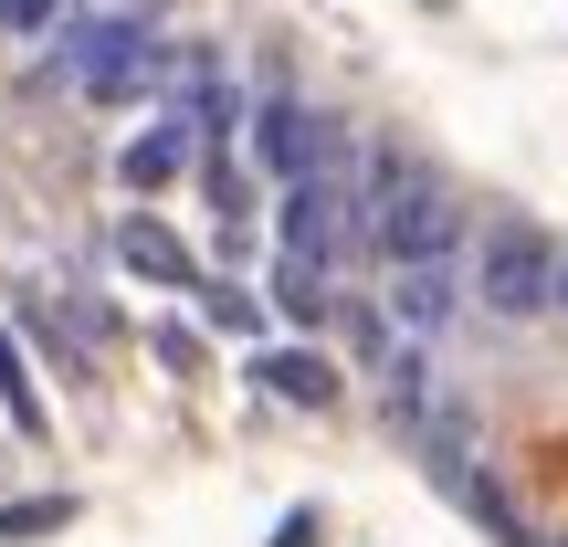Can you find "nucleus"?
<instances>
[{
  "mask_svg": "<svg viewBox=\"0 0 568 547\" xmlns=\"http://www.w3.org/2000/svg\"><path fill=\"white\" fill-rule=\"evenodd\" d=\"M358 190H368V253H379V264H432V253H464V211H453V190L432 180L410 148H368Z\"/></svg>",
  "mask_w": 568,
  "mask_h": 547,
  "instance_id": "1",
  "label": "nucleus"
},
{
  "mask_svg": "<svg viewBox=\"0 0 568 547\" xmlns=\"http://www.w3.org/2000/svg\"><path fill=\"white\" fill-rule=\"evenodd\" d=\"M159 21H169V0H126V11H84V0H74V11L42 32V53L21 63V84H42V95H84V84H105Z\"/></svg>",
  "mask_w": 568,
  "mask_h": 547,
  "instance_id": "2",
  "label": "nucleus"
},
{
  "mask_svg": "<svg viewBox=\"0 0 568 547\" xmlns=\"http://www.w3.org/2000/svg\"><path fill=\"white\" fill-rule=\"evenodd\" d=\"M274 243L284 253H316V264H358L368 253V190L358 169H316V180H284L274 190Z\"/></svg>",
  "mask_w": 568,
  "mask_h": 547,
  "instance_id": "3",
  "label": "nucleus"
},
{
  "mask_svg": "<svg viewBox=\"0 0 568 547\" xmlns=\"http://www.w3.org/2000/svg\"><path fill=\"white\" fill-rule=\"evenodd\" d=\"M243 148H253V169H264L274 190H284V180H316V169H358L347 126L326 117V105L284 95V84H264V95H253V117H243Z\"/></svg>",
  "mask_w": 568,
  "mask_h": 547,
  "instance_id": "4",
  "label": "nucleus"
},
{
  "mask_svg": "<svg viewBox=\"0 0 568 547\" xmlns=\"http://www.w3.org/2000/svg\"><path fill=\"white\" fill-rule=\"evenodd\" d=\"M474 305L506 326L548 316L558 305V243L537 222H485V243H474Z\"/></svg>",
  "mask_w": 568,
  "mask_h": 547,
  "instance_id": "5",
  "label": "nucleus"
},
{
  "mask_svg": "<svg viewBox=\"0 0 568 547\" xmlns=\"http://www.w3.org/2000/svg\"><path fill=\"white\" fill-rule=\"evenodd\" d=\"M464 295H474L464 253H432V264H389L379 316H389V337H443V326L464 316Z\"/></svg>",
  "mask_w": 568,
  "mask_h": 547,
  "instance_id": "6",
  "label": "nucleus"
},
{
  "mask_svg": "<svg viewBox=\"0 0 568 547\" xmlns=\"http://www.w3.org/2000/svg\"><path fill=\"white\" fill-rule=\"evenodd\" d=\"M190 169H201V117H190V95L169 84L159 117L116 148V180H126V190H169V180H190Z\"/></svg>",
  "mask_w": 568,
  "mask_h": 547,
  "instance_id": "7",
  "label": "nucleus"
},
{
  "mask_svg": "<svg viewBox=\"0 0 568 547\" xmlns=\"http://www.w3.org/2000/svg\"><path fill=\"white\" fill-rule=\"evenodd\" d=\"M253 389L264 401H284V411H337V358L326 347H253Z\"/></svg>",
  "mask_w": 568,
  "mask_h": 547,
  "instance_id": "8",
  "label": "nucleus"
},
{
  "mask_svg": "<svg viewBox=\"0 0 568 547\" xmlns=\"http://www.w3.org/2000/svg\"><path fill=\"white\" fill-rule=\"evenodd\" d=\"M116 264L138 274V284H169V295H201V253L180 243L169 222H148V211H126L116 222Z\"/></svg>",
  "mask_w": 568,
  "mask_h": 547,
  "instance_id": "9",
  "label": "nucleus"
},
{
  "mask_svg": "<svg viewBox=\"0 0 568 547\" xmlns=\"http://www.w3.org/2000/svg\"><path fill=\"white\" fill-rule=\"evenodd\" d=\"M264 295H274L284 326H326V316H337V264H316V253H284V243H274Z\"/></svg>",
  "mask_w": 568,
  "mask_h": 547,
  "instance_id": "10",
  "label": "nucleus"
},
{
  "mask_svg": "<svg viewBox=\"0 0 568 547\" xmlns=\"http://www.w3.org/2000/svg\"><path fill=\"white\" fill-rule=\"evenodd\" d=\"M201 326H222V337H253V347H264L274 295H253V284H232V274H201Z\"/></svg>",
  "mask_w": 568,
  "mask_h": 547,
  "instance_id": "11",
  "label": "nucleus"
},
{
  "mask_svg": "<svg viewBox=\"0 0 568 547\" xmlns=\"http://www.w3.org/2000/svg\"><path fill=\"white\" fill-rule=\"evenodd\" d=\"M0 422H11L21 443H53V411H42V389H32V368H21L11 326H0Z\"/></svg>",
  "mask_w": 568,
  "mask_h": 547,
  "instance_id": "12",
  "label": "nucleus"
},
{
  "mask_svg": "<svg viewBox=\"0 0 568 547\" xmlns=\"http://www.w3.org/2000/svg\"><path fill=\"white\" fill-rule=\"evenodd\" d=\"M74 495H21V506H0V547H11V537H63V527H74Z\"/></svg>",
  "mask_w": 568,
  "mask_h": 547,
  "instance_id": "13",
  "label": "nucleus"
},
{
  "mask_svg": "<svg viewBox=\"0 0 568 547\" xmlns=\"http://www.w3.org/2000/svg\"><path fill=\"white\" fill-rule=\"evenodd\" d=\"M148 347H159V368H201V326H180V316L148 326Z\"/></svg>",
  "mask_w": 568,
  "mask_h": 547,
  "instance_id": "14",
  "label": "nucleus"
},
{
  "mask_svg": "<svg viewBox=\"0 0 568 547\" xmlns=\"http://www.w3.org/2000/svg\"><path fill=\"white\" fill-rule=\"evenodd\" d=\"M274 547H316V516H284V527H274Z\"/></svg>",
  "mask_w": 568,
  "mask_h": 547,
  "instance_id": "15",
  "label": "nucleus"
},
{
  "mask_svg": "<svg viewBox=\"0 0 568 547\" xmlns=\"http://www.w3.org/2000/svg\"><path fill=\"white\" fill-rule=\"evenodd\" d=\"M558 316H568V253H558Z\"/></svg>",
  "mask_w": 568,
  "mask_h": 547,
  "instance_id": "16",
  "label": "nucleus"
},
{
  "mask_svg": "<svg viewBox=\"0 0 568 547\" xmlns=\"http://www.w3.org/2000/svg\"><path fill=\"white\" fill-rule=\"evenodd\" d=\"M0 32H11V0H0Z\"/></svg>",
  "mask_w": 568,
  "mask_h": 547,
  "instance_id": "17",
  "label": "nucleus"
},
{
  "mask_svg": "<svg viewBox=\"0 0 568 547\" xmlns=\"http://www.w3.org/2000/svg\"><path fill=\"white\" fill-rule=\"evenodd\" d=\"M537 547H548V537H537Z\"/></svg>",
  "mask_w": 568,
  "mask_h": 547,
  "instance_id": "18",
  "label": "nucleus"
}]
</instances>
